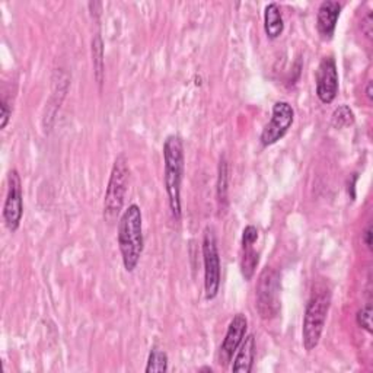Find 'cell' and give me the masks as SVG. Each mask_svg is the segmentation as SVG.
Wrapping results in <instances>:
<instances>
[{
  "instance_id": "obj_1",
  "label": "cell",
  "mask_w": 373,
  "mask_h": 373,
  "mask_svg": "<svg viewBox=\"0 0 373 373\" xmlns=\"http://www.w3.org/2000/svg\"><path fill=\"white\" fill-rule=\"evenodd\" d=\"M117 239L122 266L127 273H132L139 266L145 248L143 216L137 204H130L121 213Z\"/></svg>"
},
{
  "instance_id": "obj_2",
  "label": "cell",
  "mask_w": 373,
  "mask_h": 373,
  "mask_svg": "<svg viewBox=\"0 0 373 373\" xmlns=\"http://www.w3.org/2000/svg\"><path fill=\"white\" fill-rule=\"evenodd\" d=\"M184 143L177 135H171L164 143V182L168 194V203L175 221H181V184L184 175Z\"/></svg>"
},
{
  "instance_id": "obj_3",
  "label": "cell",
  "mask_w": 373,
  "mask_h": 373,
  "mask_svg": "<svg viewBox=\"0 0 373 373\" xmlns=\"http://www.w3.org/2000/svg\"><path fill=\"white\" fill-rule=\"evenodd\" d=\"M331 306V293L327 289H317L309 298L302 324V343L306 352H312L320 345L327 317Z\"/></svg>"
},
{
  "instance_id": "obj_4",
  "label": "cell",
  "mask_w": 373,
  "mask_h": 373,
  "mask_svg": "<svg viewBox=\"0 0 373 373\" xmlns=\"http://www.w3.org/2000/svg\"><path fill=\"white\" fill-rule=\"evenodd\" d=\"M129 161L124 154H120L114 161L104 197V219L110 225L118 219V216L122 211L129 186Z\"/></svg>"
},
{
  "instance_id": "obj_5",
  "label": "cell",
  "mask_w": 373,
  "mask_h": 373,
  "mask_svg": "<svg viewBox=\"0 0 373 373\" xmlns=\"http://www.w3.org/2000/svg\"><path fill=\"white\" fill-rule=\"evenodd\" d=\"M256 308L263 320H273L280 312V274L271 267L264 268L258 277Z\"/></svg>"
},
{
  "instance_id": "obj_6",
  "label": "cell",
  "mask_w": 373,
  "mask_h": 373,
  "mask_svg": "<svg viewBox=\"0 0 373 373\" xmlns=\"http://www.w3.org/2000/svg\"><path fill=\"white\" fill-rule=\"evenodd\" d=\"M203 263H204V292L206 299L213 300L221 289V254L217 248L216 235L211 228H206L203 235Z\"/></svg>"
},
{
  "instance_id": "obj_7",
  "label": "cell",
  "mask_w": 373,
  "mask_h": 373,
  "mask_svg": "<svg viewBox=\"0 0 373 373\" xmlns=\"http://www.w3.org/2000/svg\"><path fill=\"white\" fill-rule=\"evenodd\" d=\"M295 120V110L293 107L286 101H278L273 105L271 118L264 127L260 140L263 146H271L282 140L289 129L292 127Z\"/></svg>"
},
{
  "instance_id": "obj_8",
  "label": "cell",
  "mask_w": 373,
  "mask_h": 373,
  "mask_svg": "<svg viewBox=\"0 0 373 373\" xmlns=\"http://www.w3.org/2000/svg\"><path fill=\"white\" fill-rule=\"evenodd\" d=\"M23 216V193L22 181L16 169L8 175V193L4 204V221L11 232H16L21 226Z\"/></svg>"
},
{
  "instance_id": "obj_9",
  "label": "cell",
  "mask_w": 373,
  "mask_h": 373,
  "mask_svg": "<svg viewBox=\"0 0 373 373\" xmlns=\"http://www.w3.org/2000/svg\"><path fill=\"white\" fill-rule=\"evenodd\" d=\"M246 331H248L246 317L243 314H236L228 325L219 353H217V363H219L222 367H228L232 363L239 346L242 345L243 338L246 337Z\"/></svg>"
},
{
  "instance_id": "obj_10",
  "label": "cell",
  "mask_w": 373,
  "mask_h": 373,
  "mask_svg": "<svg viewBox=\"0 0 373 373\" xmlns=\"http://www.w3.org/2000/svg\"><path fill=\"white\" fill-rule=\"evenodd\" d=\"M317 97L322 104H331L338 93V70L335 58L327 56L321 60L315 75Z\"/></svg>"
},
{
  "instance_id": "obj_11",
  "label": "cell",
  "mask_w": 373,
  "mask_h": 373,
  "mask_svg": "<svg viewBox=\"0 0 373 373\" xmlns=\"http://www.w3.org/2000/svg\"><path fill=\"white\" fill-rule=\"evenodd\" d=\"M341 8L343 6H341L340 2H335V0H325V2L320 5L317 14V29L322 40L332 38L341 14Z\"/></svg>"
},
{
  "instance_id": "obj_12",
  "label": "cell",
  "mask_w": 373,
  "mask_h": 373,
  "mask_svg": "<svg viewBox=\"0 0 373 373\" xmlns=\"http://www.w3.org/2000/svg\"><path fill=\"white\" fill-rule=\"evenodd\" d=\"M256 350H257V343L254 334L246 335L242 341V345L239 346L233 363H232V372H242V373H250L254 366V359H256Z\"/></svg>"
},
{
  "instance_id": "obj_13",
  "label": "cell",
  "mask_w": 373,
  "mask_h": 373,
  "mask_svg": "<svg viewBox=\"0 0 373 373\" xmlns=\"http://www.w3.org/2000/svg\"><path fill=\"white\" fill-rule=\"evenodd\" d=\"M264 29L270 40H275L283 34L285 19L277 4H268L264 9Z\"/></svg>"
},
{
  "instance_id": "obj_14",
  "label": "cell",
  "mask_w": 373,
  "mask_h": 373,
  "mask_svg": "<svg viewBox=\"0 0 373 373\" xmlns=\"http://www.w3.org/2000/svg\"><path fill=\"white\" fill-rule=\"evenodd\" d=\"M217 204L219 210L225 211L228 209V193H229V164L226 157L221 158L219 168H217Z\"/></svg>"
},
{
  "instance_id": "obj_15",
  "label": "cell",
  "mask_w": 373,
  "mask_h": 373,
  "mask_svg": "<svg viewBox=\"0 0 373 373\" xmlns=\"http://www.w3.org/2000/svg\"><path fill=\"white\" fill-rule=\"evenodd\" d=\"M92 65H93V75H95V80L100 85V88L104 83V73H105V65H104V43L101 34H97L92 38Z\"/></svg>"
},
{
  "instance_id": "obj_16",
  "label": "cell",
  "mask_w": 373,
  "mask_h": 373,
  "mask_svg": "<svg viewBox=\"0 0 373 373\" xmlns=\"http://www.w3.org/2000/svg\"><path fill=\"white\" fill-rule=\"evenodd\" d=\"M254 245L250 246H242V256H241V271L243 278L246 282H250V280L254 277L256 274V268L260 263V256L258 253L253 248Z\"/></svg>"
},
{
  "instance_id": "obj_17",
  "label": "cell",
  "mask_w": 373,
  "mask_h": 373,
  "mask_svg": "<svg viewBox=\"0 0 373 373\" xmlns=\"http://www.w3.org/2000/svg\"><path fill=\"white\" fill-rule=\"evenodd\" d=\"M167 370H168V354L158 347H153L149 353L145 372L154 373V372H167Z\"/></svg>"
},
{
  "instance_id": "obj_18",
  "label": "cell",
  "mask_w": 373,
  "mask_h": 373,
  "mask_svg": "<svg viewBox=\"0 0 373 373\" xmlns=\"http://www.w3.org/2000/svg\"><path fill=\"white\" fill-rule=\"evenodd\" d=\"M331 122L335 129H346L354 122V114L347 105H340L334 111Z\"/></svg>"
},
{
  "instance_id": "obj_19",
  "label": "cell",
  "mask_w": 373,
  "mask_h": 373,
  "mask_svg": "<svg viewBox=\"0 0 373 373\" xmlns=\"http://www.w3.org/2000/svg\"><path fill=\"white\" fill-rule=\"evenodd\" d=\"M356 321L360 328L366 330L369 334L372 332V306L370 305H366L359 310L356 315Z\"/></svg>"
},
{
  "instance_id": "obj_20",
  "label": "cell",
  "mask_w": 373,
  "mask_h": 373,
  "mask_svg": "<svg viewBox=\"0 0 373 373\" xmlns=\"http://www.w3.org/2000/svg\"><path fill=\"white\" fill-rule=\"evenodd\" d=\"M258 239V229L254 225L245 226L242 232V246H250L254 245Z\"/></svg>"
},
{
  "instance_id": "obj_21",
  "label": "cell",
  "mask_w": 373,
  "mask_h": 373,
  "mask_svg": "<svg viewBox=\"0 0 373 373\" xmlns=\"http://www.w3.org/2000/svg\"><path fill=\"white\" fill-rule=\"evenodd\" d=\"M11 117H12V110L8 101L4 98L2 104H0V129H5L8 126Z\"/></svg>"
},
{
  "instance_id": "obj_22",
  "label": "cell",
  "mask_w": 373,
  "mask_h": 373,
  "mask_svg": "<svg viewBox=\"0 0 373 373\" xmlns=\"http://www.w3.org/2000/svg\"><path fill=\"white\" fill-rule=\"evenodd\" d=\"M362 31L363 34L370 40L372 38V12H369L363 19H362Z\"/></svg>"
},
{
  "instance_id": "obj_23",
  "label": "cell",
  "mask_w": 373,
  "mask_h": 373,
  "mask_svg": "<svg viewBox=\"0 0 373 373\" xmlns=\"http://www.w3.org/2000/svg\"><path fill=\"white\" fill-rule=\"evenodd\" d=\"M372 225H369L367 226V229L364 231V233H363V241H364V243L367 245V248H369V250H372Z\"/></svg>"
},
{
  "instance_id": "obj_24",
  "label": "cell",
  "mask_w": 373,
  "mask_h": 373,
  "mask_svg": "<svg viewBox=\"0 0 373 373\" xmlns=\"http://www.w3.org/2000/svg\"><path fill=\"white\" fill-rule=\"evenodd\" d=\"M366 97L369 101H372L373 98V93H372V82H367V86H366Z\"/></svg>"
}]
</instances>
